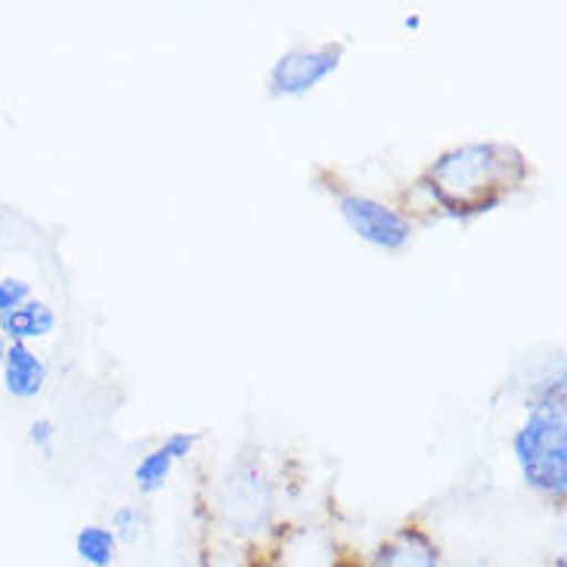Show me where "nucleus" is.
<instances>
[{"instance_id": "f257e3e1", "label": "nucleus", "mask_w": 567, "mask_h": 567, "mask_svg": "<svg viewBox=\"0 0 567 567\" xmlns=\"http://www.w3.org/2000/svg\"><path fill=\"white\" fill-rule=\"evenodd\" d=\"M530 177V165L508 143H465L444 153L422 177L450 217H477L499 208Z\"/></svg>"}, {"instance_id": "20e7f679", "label": "nucleus", "mask_w": 567, "mask_h": 567, "mask_svg": "<svg viewBox=\"0 0 567 567\" xmlns=\"http://www.w3.org/2000/svg\"><path fill=\"white\" fill-rule=\"evenodd\" d=\"M338 212L348 220V227L369 246L384 248V251H400V248L410 246V239H413L410 220L379 199L351 193V196L338 199Z\"/></svg>"}, {"instance_id": "39448f33", "label": "nucleus", "mask_w": 567, "mask_h": 567, "mask_svg": "<svg viewBox=\"0 0 567 567\" xmlns=\"http://www.w3.org/2000/svg\"><path fill=\"white\" fill-rule=\"evenodd\" d=\"M341 60H344L341 44L295 47L282 53L270 69V96H305L332 75Z\"/></svg>"}, {"instance_id": "2eb2a0df", "label": "nucleus", "mask_w": 567, "mask_h": 567, "mask_svg": "<svg viewBox=\"0 0 567 567\" xmlns=\"http://www.w3.org/2000/svg\"><path fill=\"white\" fill-rule=\"evenodd\" d=\"M243 567H286V561L279 558L277 549H267V546H248Z\"/></svg>"}, {"instance_id": "4468645a", "label": "nucleus", "mask_w": 567, "mask_h": 567, "mask_svg": "<svg viewBox=\"0 0 567 567\" xmlns=\"http://www.w3.org/2000/svg\"><path fill=\"white\" fill-rule=\"evenodd\" d=\"M199 431H174V434H168L165 437V444H162V450L168 453L171 460H186L189 453H193V446L199 444Z\"/></svg>"}, {"instance_id": "423d86ee", "label": "nucleus", "mask_w": 567, "mask_h": 567, "mask_svg": "<svg viewBox=\"0 0 567 567\" xmlns=\"http://www.w3.org/2000/svg\"><path fill=\"white\" fill-rule=\"evenodd\" d=\"M332 567H444V553L422 524H403L363 561L353 555H341Z\"/></svg>"}, {"instance_id": "ddd939ff", "label": "nucleus", "mask_w": 567, "mask_h": 567, "mask_svg": "<svg viewBox=\"0 0 567 567\" xmlns=\"http://www.w3.org/2000/svg\"><path fill=\"white\" fill-rule=\"evenodd\" d=\"M56 425L50 422V419H34L29 429V444L44 456L47 462L53 460V453H56Z\"/></svg>"}, {"instance_id": "dca6fc26", "label": "nucleus", "mask_w": 567, "mask_h": 567, "mask_svg": "<svg viewBox=\"0 0 567 567\" xmlns=\"http://www.w3.org/2000/svg\"><path fill=\"white\" fill-rule=\"evenodd\" d=\"M7 344H10V341H7V338H3V332H0V357L7 353Z\"/></svg>"}, {"instance_id": "6e6552de", "label": "nucleus", "mask_w": 567, "mask_h": 567, "mask_svg": "<svg viewBox=\"0 0 567 567\" xmlns=\"http://www.w3.org/2000/svg\"><path fill=\"white\" fill-rule=\"evenodd\" d=\"M56 329V313L53 307L44 305V301H25L22 307H16L13 313L0 317V332L7 341H22L29 344L34 338H47Z\"/></svg>"}, {"instance_id": "1a4fd4ad", "label": "nucleus", "mask_w": 567, "mask_h": 567, "mask_svg": "<svg viewBox=\"0 0 567 567\" xmlns=\"http://www.w3.org/2000/svg\"><path fill=\"white\" fill-rule=\"evenodd\" d=\"M75 555L87 567H112L118 555V539L112 534V527L84 524L75 534Z\"/></svg>"}, {"instance_id": "7ed1b4c3", "label": "nucleus", "mask_w": 567, "mask_h": 567, "mask_svg": "<svg viewBox=\"0 0 567 567\" xmlns=\"http://www.w3.org/2000/svg\"><path fill=\"white\" fill-rule=\"evenodd\" d=\"M220 512L236 534H261L274 515V481L258 456H236L220 484Z\"/></svg>"}, {"instance_id": "9d476101", "label": "nucleus", "mask_w": 567, "mask_h": 567, "mask_svg": "<svg viewBox=\"0 0 567 567\" xmlns=\"http://www.w3.org/2000/svg\"><path fill=\"white\" fill-rule=\"evenodd\" d=\"M171 465H174V460H171L162 446H155L153 453H146V456L137 462V468H134L137 491L143 493V496H153V493L162 491V487L168 484Z\"/></svg>"}, {"instance_id": "f8f14e48", "label": "nucleus", "mask_w": 567, "mask_h": 567, "mask_svg": "<svg viewBox=\"0 0 567 567\" xmlns=\"http://www.w3.org/2000/svg\"><path fill=\"white\" fill-rule=\"evenodd\" d=\"M31 301V286L25 279L19 277H3L0 279V317L13 313L16 307H22Z\"/></svg>"}, {"instance_id": "f03ea898", "label": "nucleus", "mask_w": 567, "mask_h": 567, "mask_svg": "<svg viewBox=\"0 0 567 567\" xmlns=\"http://www.w3.org/2000/svg\"><path fill=\"white\" fill-rule=\"evenodd\" d=\"M565 391V375L539 384L524 425L512 437L524 484L555 506H561L567 496Z\"/></svg>"}, {"instance_id": "0eeeda50", "label": "nucleus", "mask_w": 567, "mask_h": 567, "mask_svg": "<svg viewBox=\"0 0 567 567\" xmlns=\"http://www.w3.org/2000/svg\"><path fill=\"white\" fill-rule=\"evenodd\" d=\"M0 367H3V391L16 400H34L50 379L44 357L31 351V344H22V341L7 344V353L0 357Z\"/></svg>"}, {"instance_id": "9b49d317", "label": "nucleus", "mask_w": 567, "mask_h": 567, "mask_svg": "<svg viewBox=\"0 0 567 567\" xmlns=\"http://www.w3.org/2000/svg\"><path fill=\"white\" fill-rule=\"evenodd\" d=\"M143 530H146V518L137 506H118L112 512V534L118 539V546L122 543L134 546L143 537Z\"/></svg>"}]
</instances>
